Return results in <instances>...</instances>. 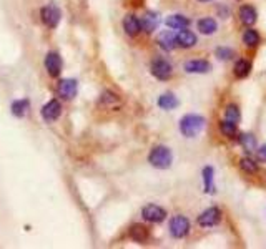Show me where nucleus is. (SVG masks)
Instances as JSON below:
<instances>
[{"label": "nucleus", "instance_id": "1", "mask_svg": "<svg viewBox=\"0 0 266 249\" xmlns=\"http://www.w3.org/2000/svg\"><path fill=\"white\" fill-rule=\"evenodd\" d=\"M205 128V118L201 115H185L180 120V131L187 138H195L196 135L201 133V130Z\"/></svg>", "mask_w": 266, "mask_h": 249}, {"label": "nucleus", "instance_id": "2", "mask_svg": "<svg viewBox=\"0 0 266 249\" xmlns=\"http://www.w3.org/2000/svg\"><path fill=\"white\" fill-rule=\"evenodd\" d=\"M148 161H150L152 166L158 168V170H168L173 161L171 150L168 146H163V144L155 146L148 155Z\"/></svg>", "mask_w": 266, "mask_h": 249}, {"label": "nucleus", "instance_id": "3", "mask_svg": "<svg viewBox=\"0 0 266 249\" xmlns=\"http://www.w3.org/2000/svg\"><path fill=\"white\" fill-rule=\"evenodd\" d=\"M188 231H190V221L185 218V216L176 214L170 219V232L173 238L176 239L185 238L188 234Z\"/></svg>", "mask_w": 266, "mask_h": 249}, {"label": "nucleus", "instance_id": "4", "mask_svg": "<svg viewBox=\"0 0 266 249\" xmlns=\"http://www.w3.org/2000/svg\"><path fill=\"white\" fill-rule=\"evenodd\" d=\"M152 75L155 78H158V80H168V78H171V75H173V67H171V63L170 62H167V60H163V58H156V60H153V63H152Z\"/></svg>", "mask_w": 266, "mask_h": 249}, {"label": "nucleus", "instance_id": "5", "mask_svg": "<svg viewBox=\"0 0 266 249\" xmlns=\"http://www.w3.org/2000/svg\"><path fill=\"white\" fill-rule=\"evenodd\" d=\"M40 15H42V22L45 23L48 29H57L60 23V18H62L60 10L54 5L43 7V9L40 10Z\"/></svg>", "mask_w": 266, "mask_h": 249}, {"label": "nucleus", "instance_id": "6", "mask_svg": "<svg viewBox=\"0 0 266 249\" xmlns=\"http://www.w3.org/2000/svg\"><path fill=\"white\" fill-rule=\"evenodd\" d=\"M142 216L148 223H162L167 218V211L163 208L156 206V204H147L142 210Z\"/></svg>", "mask_w": 266, "mask_h": 249}, {"label": "nucleus", "instance_id": "7", "mask_svg": "<svg viewBox=\"0 0 266 249\" xmlns=\"http://www.w3.org/2000/svg\"><path fill=\"white\" fill-rule=\"evenodd\" d=\"M221 219V211L218 208H208L205 210L201 214L198 216V224L203 228H211V226H216Z\"/></svg>", "mask_w": 266, "mask_h": 249}, {"label": "nucleus", "instance_id": "8", "mask_svg": "<svg viewBox=\"0 0 266 249\" xmlns=\"http://www.w3.org/2000/svg\"><path fill=\"white\" fill-rule=\"evenodd\" d=\"M60 115H62V105H60L58 100H50V102H48L47 105H43L42 108V116L48 123L57 122Z\"/></svg>", "mask_w": 266, "mask_h": 249}, {"label": "nucleus", "instance_id": "9", "mask_svg": "<svg viewBox=\"0 0 266 249\" xmlns=\"http://www.w3.org/2000/svg\"><path fill=\"white\" fill-rule=\"evenodd\" d=\"M62 58H60V55L57 52H50V53H47L45 57V68L48 71V75H50L52 78H57L60 75V71H62Z\"/></svg>", "mask_w": 266, "mask_h": 249}, {"label": "nucleus", "instance_id": "10", "mask_svg": "<svg viewBox=\"0 0 266 249\" xmlns=\"http://www.w3.org/2000/svg\"><path fill=\"white\" fill-rule=\"evenodd\" d=\"M76 91H78V83L74 78H65L58 83V95L65 100H72L76 96Z\"/></svg>", "mask_w": 266, "mask_h": 249}, {"label": "nucleus", "instance_id": "11", "mask_svg": "<svg viewBox=\"0 0 266 249\" xmlns=\"http://www.w3.org/2000/svg\"><path fill=\"white\" fill-rule=\"evenodd\" d=\"M211 65L207 60H188L185 63V71L187 73H208Z\"/></svg>", "mask_w": 266, "mask_h": 249}, {"label": "nucleus", "instance_id": "12", "mask_svg": "<svg viewBox=\"0 0 266 249\" xmlns=\"http://www.w3.org/2000/svg\"><path fill=\"white\" fill-rule=\"evenodd\" d=\"M158 45L163 48L165 52H171L178 47V42H176V35L173 32H162L158 35Z\"/></svg>", "mask_w": 266, "mask_h": 249}, {"label": "nucleus", "instance_id": "13", "mask_svg": "<svg viewBox=\"0 0 266 249\" xmlns=\"http://www.w3.org/2000/svg\"><path fill=\"white\" fill-rule=\"evenodd\" d=\"M123 29L128 37H136L142 30V25H140V20L135 15H127L123 18Z\"/></svg>", "mask_w": 266, "mask_h": 249}, {"label": "nucleus", "instance_id": "14", "mask_svg": "<svg viewBox=\"0 0 266 249\" xmlns=\"http://www.w3.org/2000/svg\"><path fill=\"white\" fill-rule=\"evenodd\" d=\"M176 42L181 48H191L196 45V35L190 30L183 29L176 34Z\"/></svg>", "mask_w": 266, "mask_h": 249}, {"label": "nucleus", "instance_id": "15", "mask_svg": "<svg viewBox=\"0 0 266 249\" xmlns=\"http://www.w3.org/2000/svg\"><path fill=\"white\" fill-rule=\"evenodd\" d=\"M158 23H160V18L156 14L153 12H148V14L143 15V18L140 20V25H142V30H145L147 34H152L153 30L158 29Z\"/></svg>", "mask_w": 266, "mask_h": 249}, {"label": "nucleus", "instance_id": "16", "mask_svg": "<svg viewBox=\"0 0 266 249\" xmlns=\"http://www.w3.org/2000/svg\"><path fill=\"white\" fill-rule=\"evenodd\" d=\"M256 10L253 9L251 5H243L240 9V20H241V23L243 25H247V27H251L253 23L256 22Z\"/></svg>", "mask_w": 266, "mask_h": 249}, {"label": "nucleus", "instance_id": "17", "mask_svg": "<svg viewBox=\"0 0 266 249\" xmlns=\"http://www.w3.org/2000/svg\"><path fill=\"white\" fill-rule=\"evenodd\" d=\"M167 25L175 30H183L190 27V20L183 17V15H171V17L167 18Z\"/></svg>", "mask_w": 266, "mask_h": 249}, {"label": "nucleus", "instance_id": "18", "mask_svg": "<svg viewBox=\"0 0 266 249\" xmlns=\"http://www.w3.org/2000/svg\"><path fill=\"white\" fill-rule=\"evenodd\" d=\"M178 105H180L178 98L173 93H163L158 98V107L162 108V110H173V108H176Z\"/></svg>", "mask_w": 266, "mask_h": 249}, {"label": "nucleus", "instance_id": "19", "mask_svg": "<svg viewBox=\"0 0 266 249\" xmlns=\"http://www.w3.org/2000/svg\"><path fill=\"white\" fill-rule=\"evenodd\" d=\"M130 238L136 243H145L148 239V230L142 224H133L130 228Z\"/></svg>", "mask_w": 266, "mask_h": 249}, {"label": "nucleus", "instance_id": "20", "mask_svg": "<svg viewBox=\"0 0 266 249\" xmlns=\"http://www.w3.org/2000/svg\"><path fill=\"white\" fill-rule=\"evenodd\" d=\"M198 30L203 35H213L216 30H218V25H216V22L213 18L207 17V18L198 20Z\"/></svg>", "mask_w": 266, "mask_h": 249}, {"label": "nucleus", "instance_id": "21", "mask_svg": "<svg viewBox=\"0 0 266 249\" xmlns=\"http://www.w3.org/2000/svg\"><path fill=\"white\" fill-rule=\"evenodd\" d=\"M251 71V63L248 60H238L235 63V77L236 78H247Z\"/></svg>", "mask_w": 266, "mask_h": 249}, {"label": "nucleus", "instance_id": "22", "mask_svg": "<svg viewBox=\"0 0 266 249\" xmlns=\"http://www.w3.org/2000/svg\"><path fill=\"white\" fill-rule=\"evenodd\" d=\"M29 108H30L29 100H17V102L12 103V113H14V116H17V118H22V116H25Z\"/></svg>", "mask_w": 266, "mask_h": 249}, {"label": "nucleus", "instance_id": "23", "mask_svg": "<svg viewBox=\"0 0 266 249\" xmlns=\"http://www.w3.org/2000/svg\"><path fill=\"white\" fill-rule=\"evenodd\" d=\"M243 43L247 47H256L258 43H260V34H258L256 30H253V29L245 30V34H243Z\"/></svg>", "mask_w": 266, "mask_h": 249}, {"label": "nucleus", "instance_id": "24", "mask_svg": "<svg viewBox=\"0 0 266 249\" xmlns=\"http://www.w3.org/2000/svg\"><path fill=\"white\" fill-rule=\"evenodd\" d=\"M203 181H205V193H215V184H213V168L207 166L203 170Z\"/></svg>", "mask_w": 266, "mask_h": 249}, {"label": "nucleus", "instance_id": "25", "mask_svg": "<svg viewBox=\"0 0 266 249\" xmlns=\"http://www.w3.org/2000/svg\"><path fill=\"white\" fill-rule=\"evenodd\" d=\"M240 168L247 173V175H256V173H258V164L253 161L251 158H241L240 160Z\"/></svg>", "mask_w": 266, "mask_h": 249}, {"label": "nucleus", "instance_id": "26", "mask_svg": "<svg viewBox=\"0 0 266 249\" xmlns=\"http://www.w3.org/2000/svg\"><path fill=\"white\" fill-rule=\"evenodd\" d=\"M240 143H241V146H243L245 150H248V151L256 150V138L251 133H243V135H241L240 136Z\"/></svg>", "mask_w": 266, "mask_h": 249}, {"label": "nucleus", "instance_id": "27", "mask_svg": "<svg viewBox=\"0 0 266 249\" xmlns=\"http://www.w3.org/2000/svg\"><path fill=\"white\" fill-rule=\"evenodd\" d=\"M240 118H241V115H240V110H238V107L236 105H228L227 110H225V120L236 124L238 122H240Z\"/></svg>", "mask_w": 266, "mask_h": 249}, {"label": "nucleus", "instance_id": "28", "mask_svg": "<svg viewBox=\"0 0 266 249\" xmlns=\"http://www.w3.org/2000/svg\"><path fill=\"white\" fill-rule=\"evenodd\" d=\"M100 103L108 108H114L115 105L118 107L120 105V98L116 96L115 93H112V91H105L102 95V100H100Z\"/></svg>", "mask_w": 266, "mask_h": 249}, {"label": "nucleus", "instance_id": "29", "mask_svg": "<svg viewBox=\"0 0 266 249\" xmlns=\"http://www.w3.org/2000/svg\"><path fill=\"white\" fill-rule=\"evenodd\" d=\"M220 130H221V133H223L225 136H228V138H235V136L238 135L236 124L231 123V122H227V120L220 123Z\"/></svg>", "mask_w": 266, "mask_h": 249}, {"label": "nucleus", "instance_id": "30", "mask_svg": "<svg viewBox=\"0 0 266 249\" xmlns=\"http://www.w3.org/2000/svg\"><path fill=\"white\" fill-rule=\"evenodd\" d=\"M216 57H218L220 60H229V58H233L235 57V52L231 50V48H227V47H220V48H216Z\"/></svg>", "mask_w": 266, "mask_h": 249}, {"label": "nucleus", "instance_id": "31", "mask_svg": "<svg viewBox=\"0 0 266 249\" xmlns=\"http://www.w3.org/2000/svg\"><path fill=\"white\" fill-rule=\"evenodd\" d=\"M258 158L266 163V144H263L261 148H258Z\"/></svg>", "mask_w": 266, "mask_h": 249}, {"label": "nucleus", "instance_id": "32", "mask_svg": "<svg viewBox=\"0 0 266 249\" xmlns=\"http://www.w3.org/2000/svg\"><path fill=\"white\" fill-rule=\"evenodd\" d=\"M200 2H209V0H200Z\"/></svg>", "mask_w": 266, "mask_h": 249}]
</instances>
